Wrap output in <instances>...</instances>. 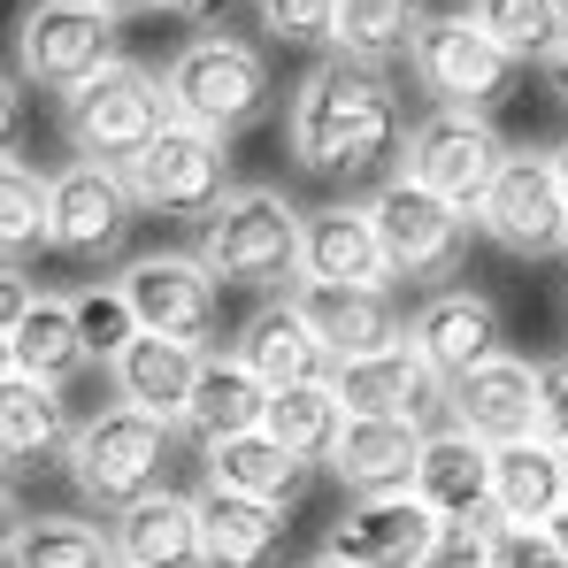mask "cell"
Here are the masks:
<instances>
[{
    "label": "cell",
    "instance_id": "obj_1",
    "mask_svg": "<svg viewBox=\"0 0 568 568\" xmlns=\"http://www.w3.org/2000/svg\"><path fill=\"white\" fill-rule=\"evenodd\" d=\"M407 131L415 123L392 93V78L346 54L315 62L284 115V139L300 154V170H315V178H369L392 154H407Z\"/></svg>",
    "mask_w": 568,
    "mask_h": 568
},
{
    "label": "cell",
    "instance_id": "obj_2",
    "mask_svg": "<svg viewBox=\"0 0 568 568\" xmlns=\"http://www.w3.org/2000/svg\"><path fill=\"white\" fill-rule=\"evenodd\" d=\"M200 262L215 284L246 292H300L307 277V207H292L277 185H239L200 223Z\"/></svg>",
    "mask_w": 568,
    "mask_h": 568
},
{
    "label": "cell",
    "instance_id": "obj_3",
    "mask_svg": "<svg viewBox=\"0 0 568 568\" xmlns=\"http://www.w3.org/2000/svg\"><path fill=\"white\" fill-rule=\"evenodd\" d=\"M162 85H170V115L192 123V131H207V139H223V146H231L239 131H254V123L270 115V100H277L270 54H262L254 39H239V31L185 39L178 62L162 70Z\"/></svg>",
    "mask_w": 568,
    "mask_h": 568
},
{
    "label": "cell",
    "instance_id": "obj_4",
    "mask_svg": "<svg viewBox=\"0 0 568 568\" xmlns=\"http://www.w3.org/2000/svg\"><path fill=\"white\" fill-rule=\"evenodd\" d=\"M70 476H78V491L108 507V515H123V507H139V499H154V491H170V423L162 415H146V407H100L78 423V454H70Z\"/></svg>",
    "mask_w": 568,
    "mask_h": 568
},
{
    "label": "cell",
    "instance_id": "obj_5",
    "mask_svg": "<svg viewBox=\"0 0 568 568\" xmlns=\"http://www.w3.org/2000/svg\"><path fill=\"white\" fill-rule=\"evenodd\" d=\"M170 123H178L170 85L139 62H115V70H100L93 85H78L62 100V131H70L78 162H108V170H131Z\"/></svg>",
    "mask_w": 568,
    "mask_h": 568
},
{
    "label": "cell",
    "instance_id": "obj_6",
    "mask_svg": "<svg viewBox=\"0 0 568 568\" xmlns=\"http://www.w3.org/2000/svg\"><path fill=\"white\" fill-rule=\"evenodd\" d=\"M115 39H123V16H108L100 0H31L16 16V85L70 100L78 85L123 62Z\"/></svg>",
    "mask_w": 568,
    "mask_h": 568
},
{
    "label": "cell",
    "instance_id": "obj_7",
    "mask_svg": "<svg viewBox=\"0 0 568 568\" xmlns=\"http://www.w3.org/2000/svg\"><path fill=\"white\" fill-rule=\"evenodd\" d=\"M407 178L423 192H438L446 207L462 215H484V200L499 185V170L515 162V146L499 139L491 115H469V108H430L415 131H407Z\"/></svg>",
    "mask_w": 568,
    "mask_h": 568
},
{
    "label": "cell",
    "instance_id": "obj_8",
    "mask_svg": "<svg viewBox=\"0 0 568 568\" xmlns=\"http://www.w3.org/2000/svg\"><path fill=\"white\" fill-rule=\"evenodd\" d=\"M407 70H415V85L430 93V108H469V115H491L499 100L515 93V78H523V62L476 23L469 8L430 16V31L415 39Z\"/></svg>",
    "mask_w": 568,
    "mask_h": 568
},
{
    "label": "cell",
    "instance_id": "obj_9",
    "mask_svg": "<svg viewBox=\"0 0 568 568\" xmlns=\"http://www.w3.org/2000/svg\"><path fill=\"white\" fill-rule=\"evenodd\" d=\"M369 215H377V239H384V254H392V277H415L438 292L462 270V254H469V215L446 207L438 192H423L407 170L377 185Z\"/></svg>",
    "mask_w": 568,
    "mask_h": 568
},
{
    "label": "cell",
    "instance_id": "obj_10",
    "mask_svg": "<svg viewBox=\"0 0 568 568\" xmlns=\"http://www.w3.org/2000/svg\"><path fill=\"white\" fill-rule=\"evenodd\" d=\"M131 192H139V207H154V215H178V223H207L223 200H231V154H223V139H207V131H192V123H170L131 170Z\"/></svg>",
    "mask_w": 568,
    "mask_h": 568
},
{
    "label": "cell",
    "instance_id": "obj_11",
    "mask_svg": "<svg viewBox=\"0 0 568 568\" xmlns=\"http://www.w3.org/2000/svg\"><path fill=\"white\" fill-rule=\"evenodd\" d=\"M476 231H484L499 254H515V262H546V254H561V246H568V192H561L554 154H515V162L499 170L491 200H484Z\"/></svg>",
    "mask_w": 568,
    "mask_h": 568
},
{
    "label": "cell",
    "instance_id": "obj_12",
    "mask_svg": "<svg viewBox=\"0 0 568 568\" xmlns=\"http://www.w3.org/2000/svg\"><path fill=\"white\" fill-rule=\"evenodd\" d=\"M131 215H139V192H131L123 170H108V162H62L54 170V207H47V246L70 254V262H100V254L123 246Z\"/></svg>",
    "mask_w": 568,
    "mask_h": 568
},
{
    "label": "cell",
    "instance_id": "obj_13",
    "mask_svg": "<svg viewBox=\"0 0 568 568\" xmlns=\"http://www.w3.org/2000/svg\"><path fill=\"white\" fill-rule=\"evenodd\" d=\"M507 323H499V300L491 292H469V284H438V292H423V307L407 315V346L446 377V392L462 377H476L484 362H499L507 346Z\"/></svg>",
    "mask_w": 568,
    "mask_h": 568
},
{
    "label": "cell",
    "instance_id": "obj_14",
    "mask_svg": "<svg viewBox=\"0 0 568 568\" xmlns=\"http://www.w3.org/2000/svg\"><path fill=\"white\" fill-rule=\"evenodd\" d=\"M0 354H8V377L31 384H62L78 377L93 354H85V331H78V300L70 292H31L23 270H8V331H0Z\"/></svg>",
    "mask_w": 568,
    "mask_h": 568
},
{
    "label": "cell",
    "instance_id": "obj_15",
    "mask_svg": "<svg viewBox=\"0 0 568 568\" xmlns=\"http://www.w3.org/2000/svg\"><path fill=\"white\" fill-rule=\"evenodd\" d=\"M123 292H131L146 338H178L192 354H207V338H215V277H207L200 254H139L123 270Z\"/></svg>",
    "mask_w": 568,
    "mask_h": 568
},
{
    "label": "cell",
    "instance_id": "obj_16",
    "mask_svg": "<svg viewBox=\"0 0 568 568\" xmlns=\"http://www.w3.org/2000/svg\"><path fill=\"white\" fill-rule=\"evenodd\" d=\"M438 515L415 499V491H392V499H354L338 523H331V538H323V554L346 568H423L430 561V546H438Z\"/></svg>",
    "mask_w": 568,
    "mask_h": 568
},
{
    "label": "cell",
    "instance_id": "obj_17",
    "mask_svg": "<svg viewBox=\"0 0 568 568\" xmlns=\"http://www.w3.org/2000/svg\"><path fill=\"white\" fill-rule=\"evenodd\" d=\"M446 415H454V430H469L491 454L538 438V362H523V354L484 362L476 377H462L446 392Z\"/></svg>",
    "mask_w": 568,
    "mask_h": 568
},
{
    "label": "cell",
    "instance_id": "obj_18",
    "mask_svg": "<svg viewBox=\"0 0 568 568\" xmlns=\"http://www.w3.org/2000/svg\"><path fill=\"white\" fill-rule=\"evenodd\" d=\"M338 399H346V415H384V423H415V430H430V415L446 407V377L399 338V346H384L369 362H346L338 369Z\"/></svg>",
    "mask_w": 568,
    "mask_h": 568
},
{
    "label": "cell",
    "instance_id": "obj_19",
    "mask_svg": "<svg viewBox=\"0 0 568 568\" xmlns=\"http://www.w3.org/2000/svg\"><path fill=\"white\" fill-rule=\"evenodd\" d=\"M292 307L307 315V331L331 346L338 369H346V362H369V354H384V346L407 338V323H399V307H392L384 284H300Z\"/></svg>",
    "mask_w": 568,
    "mask_h": 568
},
{
    "label": "cell",
    "instance_id": "obj_20",
    "mask_svg": "<svg viewBox=\"0 0 568 568\" xmlns=\"http://www.w3.org/2000/svg\"><path fill=\"white\" fill-rule=\"evenodd\" d=\"M415 499L438 523H499L491 515V446H476L469 430H430L423 462H415Z\"/></svg>",
    "mask_w": 568,
    "mask_h": 568
},
{
    "label": "cell",
    "instance_id": "obj_21",
    "mask_svg": "<svg viewBox=\"0 0 568 568\" xmlns=\"http://www.w3.org/2000/svg\"><path fill=\"white\" fill-rule=\"evenodd\" d=\"M423 438L415 423H384V415H354L338 454H331V476L354 491V499H392V491H415V462H423Z\"/></svg>",
    "mask_w": 568,
    "mask_h": 568
},
{
    "label": "cell",
    "instance_id": "obj_22",
    "mask_svg": "<svg viewBox=\"0 0 568 568\" xmlns=\"http://www.w3.org/2000/svg\"><path fill=\"white\" fill-rule=\"evenodd\" d=\"M115 561H123V568H207L200 499L154 491V499L123 507V515H115Z\"/></svg>",
    "mask_w": 568,
    "mask_h": 568
},
{
    "label": "cell",
    "instance_id": "obj_23",
    "mask_svg": "<svg viewBox=\"0 0 568 568\" xmlns=\"http://www.w3.org/2000/svg\"><path fill=\"white\" fill-rule=\"evenodd\" d=\"M392 277V254L377 239V215L369 207H307V277L300 284H384Z\"/></svg>",
    "mask_w": 568,
    "mask_h": 568
},
{
    "label": "cell",
    "instance_id": "obj_24",
    "mask_svg": "<svg viewBox=\"0 0 568 568\" xmlns=\"http://www.w3.org/2000/svg\"><path fill=\"white\" fill-rule=\"evenodd\" d=\"M568 507V454L546 438H523V446H499L491 454V515L515 523V530H546Z\"/></svg>",
    "mask_w": 568,
    "mask_h": 568
},
{
    "label": "cell",
    "instance_id": "obj_25",
    "mask_svg": "<svg viewBox=\"0 0 568 568\" xmlns=\"http://www.w3.org/2000/svg\"><path fill=\"white\" fill-rule=\"evenodd\" d=\"M0 446H8V469L16 476L70 462L78 454V423L62 407V392L54 384H31V377L0 384Z\"/></svg>",
    "mask_w": 568,
    "mask_h": 568
},
{
    "label": "cell",
    "instance_id": "obj_26",
    "mask_svg": "<svg viewBox=\"0 0 568 568\" xmlns=\"http://www.w3.org/2000/svg\"><path fill=\"white\" fill-rule=\"evenodd\" d=\"M239 362L254 369V377L270 384V392H292V384H323L338 377V362H331V346L307 331V315L284 300V307H262L246 331H239Z\"/></svg>",
    "mask_w": 568,
    "mask_h": 568
},
{
    "label": "cell",
    "instance_id": "obj_27",
    "mask_svg": "<svg viewBox=\"0 0 568 568\" xmlns=\"http://www.w3.org/2000/svg\"><path fill=\"white\" fill-rule=\"evenodd\" d=\"M200 530H207V568H277L284 561V507L246 499V491H200Z\"/></svg>",
    "mask_w": 568,
    "mask_h": 568
},
{
    "label": "cell",
    "instance_id": "obj_28",
    "mask_svg": "<svg viewBox=\"0 0 568 568\" xmlns=\"http://www.w3.org/2000/svg\"><path fill=\"white\" fill-rule=\"evenodd\" d=\"M262 415H270V384L254 377L239 354H207L200 362V384H192V407H185V430L200 446L246 438V430H262Z\"/></svg>",
    "mask_w": 568,
    "mask_h": 568
},
{
    "label": "cell",
    "instance_id": "obj_29",
    "mask_svg": "<svg viewBox=\"0 0 568 568\" xmlns=\"http://www.w3.org/2000/svg\"><path fill=\"white\" fill-rule=\"evenodd\" d=\"M200 362H207V354H192L178 338H131V354H123L108 377H115V399H123V407H146V415H162V423H185Z\"/></svg>",
    "mask_w": 568,
    "mask_h": 568
},
{
    "label": "cell",
    "instance_id": "obj_30",
    "mask_svg": "<svg viewBox=\"0 0 568 568\" xmlns=\"http://www.w3.org/2000/svg\"><path fill=\"white\" fill-rule=\"evenodd\" d=\"M307 469L300 454H284L270 430H246V438H223L207 446V484L215 491H246V499H270V507H292L307 491Z\"/></svg>",
    "mask_w": 568,
    "mask_h": 568
},
{
    "label": "cell",
    "instance_id": "obj_31",
    "mask_svg": "<svg viewBox=\"0 0 568 568\" xmlns=\"http://www.w3.org/2000/svg\"><path fill=\"white\" fill-rule=\"evenodd\" d=\"M8 568H123V561H115V530H100V523H78V515H16Z\"/></svg>",
    "mask_w": 568,
    "mask_h": 568
},
{
    "label": "cell",
    "instance_id": "obj_32",
    "mask_svg": "<svg viewBox=\"0 0 568 568\" xmlns=\"http://www.w3.org/2000/svg\"><path fill=\"white\" fill-rule=\"evenodd\" d=\"M346 399H338V384H292V392H270V415H262V430L277 438L284 454H300V462H331L338 454V438H346Z\"/></svg>",
    "mask_w": 568,
    "mask_h": 568
},
{
    "label": "cell",
    "instance_id": "obj_33",
    "mask_svg": "<svg viewBox=\"0 0 568 568\" xmlns=\"http://www.w3.org/2000/svg\"><path fill=\"white\" fill-rule=\"evenodd\" d=\"M430 31V0H338V54L346 62H399Z\"/></svg>",
    "mask_w": 568,
    "mask_h": 568
},
{
    "label": "cell",
    "instance_id": "obj_34",
    "mask_svg": "<svg viewBox=\"0 0 568 568\" xmlns=\"http://www.w3.org/2000/svg\"><path fill=\"white\" fill-rule=\"evenodd\" d=\"M469 16L515 54V62H554V54L568 47L561 0H469Z\"/></svg>",
    "mask_w": 568,
    "mask_h": 568
},
{
    "label": "cell",
    "instance_id": "obj_35",
    "mask_svg": "<svg viewBox=\"0 0 568 568\" xmlns=\"http://www.w3.org/2000/svg\"><path fill=\"white\" fill-rule=\"evenodd\" d=\"M47 207H54V178H39L23 154L0 162V239H8V270L47 246Z\"/></svg>",
    "mask_w": 568,
    "mask_h": 568
},
{
    "label": "cell",
    "instance_id": "obj_36",
    "mask_svg": "<svg viewBox=\"0 0 568 568\" xmlns=\"http://www.w3.org/2000/svg\"><path fill=\"white\" fill-rule=\"evenodd\" d=\"M78 300V331H85V354L93 362H123L131 354V338H146L139 331V307H131V292H123V277H108V284H85V292H70Z\"/></svg>",
    "mask_w": 568,
    "mask_h": 568
},
{
    "label": "cell",
    "instance_id": "obj_37",
    "mask_svg": "<svg viewBox=\"0 0 568 568\" xmlns=\"http://www.w3.org/2000/svg\"><path fill=\"white\" fill-rule=\"evenodd\" d=\"M254 16L284 47H338V0H254Z\"/></svg>",
    "mask_w": 568,
    "mask_h": 568
},
{
    "label": "cell",
    "instance_id": "obj_38",
    "mask_svg": "<svg viewBox=\"0 0 568 568\" xmlns=\"http://www.w3.org/2000/svg\"><path fill=\"white\" fill-rule=\"evenodd\" d=\"M491 568H568V554L546 530H515V523H491Z\"/></svg>",
    "mask_w": 568,
    "mask_h": 568
},
{
    "label": "cell",
    "instance_id": "obj_39",
    "mask_svg": "<svg viewBox=\"0 0 568 568\" xmlns=\"http://www.w3.org/2000/svg\"><path fill=\"white\" fill-rule=\"evenodd\" d=\"M538 438L568 454V354L538 362Z\"/></svg>",
    "mask_w": 568,
    "mask_h": 568
},
{
    "label": "cell",
    "instance_id": "obj_40",
    "mask_svg": "<svg viewBox=\"0 0 568 568\" xmlns=\"http://www.w3.org/2000/svg\"><path fill=\"white\" fill-rule=\"evenodd\" d=\"M423 568H491V523H446Z\"/></svg>",
    "mask_w": 568,
    "mask_h": 568
},
{
    "label": "cell",
    "instance_id": "obj_41",
    "mask_svg": "<svg viewBox=\"0 0 568 568\" xmlns=\"http://www.w3.org/2000/svg\"><path fill=\"white\" fill-rule=\"evenodd\" d=\"M162 8H170L185 31H200V39H207V31H231V16H239V0H162Z\"/></svg>",
    "mask_w": 568,
    "mask_h": 568
},
{
    "label": "cell",
    "instance_id": "obj_42",
    "mask_svg": "<svg viewBox=\"0 0 568 568\" xmlns=\"http://www.w3.org/2000/svg\"><path fill=\"white\" fill-rule=\"evenodd\" d=\"M546 85H554V100H568V47L546 62Z\"/></svg>",
    "mask_w": 568,
    "mask_h": 568
},
{
    "label": "cell",
    "instance_id": "obj_43",
    "mask_svg": "<svg viewBox=\"0 0 568 568\" xmlns=\"http://www.w3.org/2000/svg\"><path fill=\"white\" fill-rule=\"evenodd\" d=\"M108 16H146V8H162V0H100Z\"/></svg>",
    "mask_w": 568,
    "mask_h": 568
},
{
    "label": "cell",
    "instance_id": "obj_44",
    "mask_svg": "<svg viewBox=\"0 0 568 568\" xmlns=\"http://www.w3.org/2000/svg\"><path fill=\"white\" fill-rule=\"evenodd\" d=\"M546 538H554V546H561V554H568V507H561V515H554V523H546Z\"/></svg>",
    "mask_w": 568,
    "mask_h": 568
},
{
    "label": "cell",
    "instance_id": "obj_45",
    "mask_svg": "<svg viewBox=\"0 0 568 568\" xmlns=\"http://www.w3.org/2000/svg\"><path fill=\"white\" fill-rule=\"evenodd\" d=\"M554 170H561V192H568V139L554 146Z\"/></svg>",
    "mask_w": 568,
    "mask_h": 568
},
{
    "label": "cell",
    "instance_id": "obj_46",
    "mask_svg": "<svg viewBox=\"0 0 568 568\" xmlns=\"http://www.w3.org/2000/svg\"><path fill=\"white\" fill-rule=\"evenodd\" d=\"M300 568H346V561H331V554H315V561H300Z\"/></svg>",
    "mask_w": 568,
    "mask_h": 568
},
{
    "label": "cell",
    "instance_id": "obj_47",
    "mask_svg": "<svg viewBox=\"0 0 568 568\" xmlns=\"http://www.w3.org/2000/svg\"><path fill=\"white\" fill-rule=\"evenodd\" d=\"M561 16H568V0H561Z\"/></svg>",
    "mask_w": 568,
    "mask_h": 568
}]
</instances>
